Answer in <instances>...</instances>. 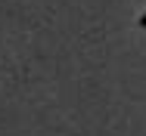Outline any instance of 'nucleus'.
I'll return each instance as SVG.
<instances>
[{
    "mask_svg": "<svg viewBox=\"0 0 146 136\" xmlns=\"http://www.w3.org/2000/svg\"><path fill=\"white\" fill-rule=\"evenodd\" d=\"M140 25H143V28H146V12H143V19H140Z\"/></svg>",
    "mask_w": 146,
    "mask_h": 136,
    "instance_id": "nucleus-1",
    "label": "nucleus"
}]
</instances>
